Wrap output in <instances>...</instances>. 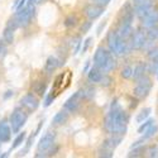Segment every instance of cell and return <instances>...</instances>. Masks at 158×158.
<instances>
[{"label":"cell","mask_w":158,"mask_h":158,"mask_svg":"<svg viewBox=\"0 0 158 158\" xmlns=\"http://www.w3.org/2000/svg\"><path fill=\"white\" fill-rule=\"evenodd\" d=\"M151 90H152L151 78L147 77V76H143L142 78H139V80L137 81V85H135V87L133 90V94L138 99H144V98H147L149 95Z\"/></svg>","instance_id":"cell-9"},{"label":"cell","mask_w":158,"mask_h":158,"mask_svg":"<svg viewBox=\"0 0 158 158\" xmlns=\"http://www.w3.org/2000/svg\"><path fill=\"white\" fill-rule=\"evenodd\" d=\"M80 47H81V38L80 37H77L75 41H73V43H72V51H73V53L76 55L78 51H80Z\"/></svg>","instance_id":"cell-35"},{"label":"cell","mask_w":158,"mask_h":158,"mask_svg":"<svg viewBox=\"0 0 158 158\" xmlns=\"http://www.w3.org/2000/svg\"><path fill=\"white\" fill-rule=\"evenodd\" d=\"M147 157L149 158H157L158 157V147L157 146H151L148 149H147Z\"/></svg>","instance_id":"cell-31"},{"label":"cell","mask_w":158,"mask_h":158,"mask_svg":"<svg viewBox=\"0 0 158 158\" xmlns=\"http://www.w3.org/2000/svg\"><path fill=\"white\" fill-rule=\"evenodd\" d=\"M147 37L149 41H156L158 38V25H153V27H149L148 28V32H147Z\"/></svg>","instance_id":"cell-27"},{"label":"cell","mask_w":158,"mask_h":158,"mask_svg":"<svg viewBox=\"0 0 158 158\" xmlns=\"http://www.w3.org/2000/svg\"><path fill=\"white\" fill-rule=\"evenodd\" d=\"M91 41H93V38H87V39H85L84 46L81 47V53H82V55L87 52V49H89V47H90V44H91Z\"/></svg>","instance_id":"cell-37"},{"label":"cell","mask_w":158,"mask_h":158,"mask_svg":"<svg viewBox=\"0 0 158 158\" xmlns=\"http://www.w3.org/2000/svg\"><path fill=\"white\" fill-rule=\"evenodd\" d=\"M13 95V91H6V94L4 95V99H8L9 96H11Z\"/></svg>","instance_id":"cell-41"},{"label":"cell","mask_w":158,"mask_h":158,"mask_svg":"<svg viewBox=\"0 0 158 158\" xmlns=\"http://www.w3.org/2000/svg\"><path fill=\"white\" fill-rule=\"evenodd\" d=\"M93 2L95 3V4H99V5H101V6H105V5H108L111 0H93Z\"/></svg>","instance_id":"cell-40"},{"label":"cell","mask_w":158,"mask_h":158,"mask_svg":"<svg viewBox=\"0 0 158 158\" xmlns=\"http://www.w3.org/2000/svg\"><path fill=\"white\" fill-rule=\"evenodd\" d=\"M58 66H60L58 60L56 57H53V56H51V57L47 58V61L44 63V71H46L47 75H51V73H53L57 70Z\"/></svg>","instance_id":"cell-19"},{"label":"cell","mask_w":158,"mask_h":158,"mask_svg":"<svg viewBox=\"0 0 158 158\" xmlns=\"http://www.w3.org/2000/svg\"><path fill=\"white\" fill-rule=\"evenodd\" d=\"M8 53V46L5 42H0V62H3V60L5 58Z\"/></svg>","instance_id":"cell-32"},{"label":"cell","mask_w":158,"mask_h":158,"mask_svg":"<svg viewBox=\"0 0 158 158\" xmlns=\"http://www.w3.org/2000/svg\"><path fill=\"white\" fill-rule=\"evenodd\" d=\"M34 9H35V4L33 0H28L27 5H25L23 9L17 10L14 18L17 19L19 27H27V25L31 23L33 14H34Z\"/></svg>","instance_id":"cell-7"},{"label":"cell","mask_w":158,"mask_h":158,"mask_svg":"<svg viewBox=\"0 0 158 158\" xmlns=\"http://www.w3.org/2000/svg\"><path fill=\"white\" fill-rule=\"evenodd\" d=\"M55 146H56V133L55 131H47L37 144L35 157H49L55 154V152L57 151L53 149Z\"/></svg>","instance_id":"cell-4"},{"label":"cell","mask_w":158,"mask_h":158,"mask_svg":"<svg viewBox=\"0 0 158 158\" xmlns=\"http://www.w3.org/2000/svg\"><path fill=\"white\" fill-rule=\"evenodd\" d=\"M110 82H111V78H110L106 73H104V76H102V78H101L100 84H101V85H104V86H109V85H110Z\"/></svg>","instance_id":"cell-38"},{"label":"cell","mask_w":158,"mask_h":158,"mask_svg":"<svg viewBox=\"0 0 158 158\" xmlns=\"http://www.w3.org/2000/svg\"><path fill=\"white\" fill-rule=\"evenodd\" d=\"M120 76L123 78H131L133 77V67H131V66H125V67H123Z\"/></svg>","instance_id":"cell-29"},{"label":"cell","mask_w":158,"mask_h":158,"mask_svg":"<svg viewBox=\"0 0 158 158\" xmlns=\"http://www.w3.org/2000/svg\"><path fill=\"white\" fill-rule=\"evenodd\" d=\"M94 64L99 67L104 73H108L115 69L116 60L114 58V53L110 49L99 47L94 55Z\"/></svg>","instance_id":"cell-2"},{"label":"cell","mask_w":158,"mask_h":158,"mask_svg":"<svg viewBox=\"0 0 158 158\" xmlns=\"http://www.w3.org/2000/svg\"><path fill=\"white\" fill-rule=\"evenodd\" d=\"M11 134H13V130H11L10 124L5 120L0 122V144L10 142Z\"/></svg>","instance_id":"cell-15"},{"label":"cell","mask_w":158,"mask_h":158,"mask_svg":"<svg viewBox=\"0 0 158 158\" xmlns=\"http://www.w3.org/2000/svg\"><path fill=\"white\" fill-rule=\"evenodd\" d=\"M25 138H27V131H22V133H19L17 137H15V139L13 140V144H11V151L13 149H17L18 147H20L22 144L25 142Z\"/></svg>","instance_id":"cell-22"},{"label":"cell","mask_w":158,"mask_h":158,"mask_svg":"<svg viewBox=\"0 0 158 158\" xmlns=\"http://www.w3.org/2000/svg\"><path fill=\"white\" fill-rule=\"evenodd\" d=\"M20 105L27 110V111H35L39 106V100L34 94H25L22 99H20Z\"/></svg>","instance_id":"cell-11"},{"label":"cell","mask_w":158,"mask_h":158,"mask_svg":"<svg viewBox=\"0 0 158 158\" xmlns=\"http://www.w3.org/2000/svg\"><path fill=\"white\" fill-rule=\"evenodd\" d=\"M27 120H28V113L23 109V106L22 108H15L14 110H13V113L9 116V124L11 127L13 133L14 134L19 133V130L25 125Z\"/></svg>","instance_id":"cell-5"},{"label":"cell","mask_w":158,"mask_h":158,"mask_svg":"<svg viewBox=\"0 0 158 158\" xmlns=\"http://www.w3.org/2000/svg\"><path fill=\"white\" fill-rule=\"evenodd\" d=\"M89 64H90V61H86V66L84 69V72H87V69H89Z\"/></svg>","instance_id":"cell-42"},{"label":"cell","mask_w":158,"mask_h":158,"mask_svg":"<svg viewBox=\"0 0 158 158\" xmlns=\"http://www.w3.org/2000/svg\"><path fill=\"white\" fill-rule=\"evenodd\" d=\"M157 78H158V72H157Z\"/></svg>","instance_id":"cell-44"},{"label":"cell","mask_w":158,"mask_h":158,"mask_svg":"<svg viewBox=\"0 0 158 158\" xmlns=\"http://www.w3.org/2000/svg\"><path fill=\"white\" fill-rule=\"evenodd\" d=\"M124 135H118V134H111V137H109L108 139H105L104 143L101 144V147L99 149V157H104V158H111L114 156V149L119 146L122 139Z\"/></svg>","instance_id":"cell-6"},{"label":"cell","mask_w":158,"mask_h":158,"mask_svg":"<svg viewBox=\"0 0 158 158\" xmlns=\"http://www.w3.org/2000/svg\"><path fill=\"white\" fill-rule=\"evenodd\" d=\"M106 42H108L109 49L114 55H118V56H124V55L129 53V51L131 49L130 43L127 42V39H123L119 34H118V32L114 29H111L108 33Z\"/></svg>","instance_id":"cell-3"},{"label":"cell","mask_w":158,"mask_h":158,"mask_svg":"<svg viewBox=\"0 0 158 158\" xmlns=\"http://www.w3.org/2000/svg\"><path fill=\"white\" fill-rule=\"evenodd\" d=\"M147 151H146V148H144L143 146H139V147H135V148H131V151L128 153V157H142V156H144V153H146Z\"/></svg>","instance_id":"cell-26"},{"label":"cell","mask_w":158,"mask_h":158,"mask_svg":"<svg viewBox=\"0 0 158 158\" xmlns=\"http://www.w3.org/2000/svg\"><path fill=\"white\" fill-rule=\"evenodd\" d=\"M93 27V22H90V20H87V22H84V24L81 25V29H80V32L81 33H87L89 31H90V28Z\"/></svg>","instance_id":"cell-36"},{"label":"cell","mask_w":158,"mask_h":158,"mask_svg":"<svg viewBox=\"0 0 158 158\" xmlns=\"http://www.w3.org/2000/svg\"><path fill=\"white\" fill-rule=\"evenodd\" d=\"M33 2H34V4H35V5H38V4H41V3H43V2H44V0H33Z\"/></svg>","instance_id":"cell-43"},{"label":"cell","mask_w":158,"mask_h":158,"mask_svg":"<svg viewBox=\"0 0 158 158\" xmlns=\"http://www.w3.org/2000/svg\"><path fill=\"white\" fill-rule=\"evenodd\" d=\"M153 123H156L153 119H147V120H144L143 123H140V127L138 128V133H139V134H143L144 131H146Z\"/></svg>","instance_id":"cell-28"},{"label":"cell","mask_w":158,"mask_h":158,"mask_svg":"<svg viewBox=\"0 0 158 158\" xmlns=\"http://www.w3.org/2000/svg\"><path fill=\"white\" fill-rule=\"evenodd\" d=\"M33 91L39 95V96H43L46 95V90H47V84L46 82H42V81H37V82H33Z\"/></svg>","instance_id":"cell-21"},{"label":"cell","mask_w":158,"mask_h":158,"mask_svg":"<svg viewBox=\"0 0 158 158\" xmlns=\"http://www.w3.org/2000/svg\"><path fill=\"white\" fill-rule=\"evenodd\" d=\"M76 23H77V18L73 17V15L67 17V18H66V20H64L66 27H73V25H76Z\"/></svg>","instance_id":"cell-34"},{"label":"cell","mask_w":158,"mask_h":158,"mask_svg":"<svg viewBox=\"0 0 158 158\" xmlns=\"http://www.w3.org/2000/svg\"><path fill=\"white\" fill-rule=\"evenodd\" d=\"M14 32L15 31H13L11 28L5 27V29L3 32V39H4V42L6 44H11L13 42H14Z\"/></svg>","instance_id":"cell-23"},{"label":"cell","mask_w":158,"mask_h":158,"mask_svg":"<svg viewBox=\"0 0 158 158\" xmlns=\"http://www.w3.org/2000/svg\"><path fill=\"white\" fill-rule=\"evenodd\" d=\"M156 24H158V8L153 6L148 14L144 18H142V25L148 29L149 27H153Z\"/></svg>","instance_id":"cell-13"},{"label":"cell","mask_w":158,"mask_h":158,"mask_svg":"<svg viewBox=\"0 0 158 158\" xmlns=\"http://www.w3.org/2000/svg\"><path fill=\"white\" fill-rule=\"evenodd\" d=\"M118 34H119L123 39H128L133 35V27H131V24H119V28L116 29Z\"/></svg>","instance_id":"cell-18"},{"label":"cell","mask_w":158,"mask_h":158,"mask_svg":"<svg viewBox=\"0 0 158 158\" xmlns=\"http://www.w3.org/2000/svg\"><path fill=\"white\" fill-rule=\"evenodd\" d=\"M69 110H62V111H58L55 116H53V119H52V125H55V127H60V125H63L64 123H67L69 120Z\"/></svg>","instance_id":"cell-17"},{"label":"cell","mask_w":158,"mask_h":158,"mask_svg":"<svg viewBox=\"0 0 158 158\" xmlns=\"http://www.w3.org/2000/svg\"><path fill=\"white\" fill-rule=\"evenodd\" d=\"M85 11H86V15L89 17V19L90 20H94V19H98L99 17H101L104 14L105 10H104V6L93 3V4H90V5L86 6Z\"/></svg>","instance_id":"cell-14"},{"label":"cell","mask_w":158,"mask_h":158,"mask_svg":"<svg viewBox=\"0 0 158 158\" xmlns=\"http://www.w3.org/2000/svg\"><path fill=\"white\" fill-rule=\"evenodd\" d=\"M102 76H104V72L99 67H96L95 64H94V67H91L87 71V78H89V81L93 84H100Z\"/></svg>","instance_id":"cell-16"},{"label":"cell","mask_w":158,"mask_h":158,"mask_svg":"<svg viewBox=\"0 0 158 158\" xmlns=\"http://www.w3.org/2000/svg\"><path fill=\"white\" fill-rule=\"evenodd\" d=\"M53 99H55L53 95H47V96H46V100H44V106H49L51 102L53 101Z\"/></svg>","instance_id":"cell-39"},{"label":"cell","mask_w":158,"mask_h":158,"mask_svg":"<svg viewBox=\"0 0 158 158\" xmlns=\"http://www.w3.org/2000/svg\"><path fill=\"white\" fill-rule=\"evenodd\" d=\"M146 72H148V70H147V64L146 63H138L135 67L133 69V80L134 81H138L139 78H142L143 76H146Z\"/></svg>","instance_id":"cell-20"},{"label":"cell","mask_w":158,"mask_h":158,"mask_svg":"<svg viewBox=\"0 0 158 158\" xmlns=\"http://www.w3.org/2000/svg\"><path fill=\"white\" fill-rule=\"evenodd\" d=\"M157 131H158V127L156 125V124H152L146 131L143 133V138L142 139H144V140H147V139H149V138H152V137H154L156 134H157Z\"/></svg>","instance_id":"cell-25"},{"label":"cell","mask_w":158,"mask_h":158,"mask_svg":"<svg viewBox=\"0 0 158 158\" xmlns=\"http://www.w3.org/2000/svg\"><path fill=\"white\" fill-rule=\"evenodd\" d=\"M147 70H148L149 73H157V72H158V62L151 61V62L147 64Z\"/></svg>","instance_id":"cell-33"},{"label":"cell","mask_w":158,"mask_h":158,"mask_svg":"<svg viewBox=\"0 0 158 158\" xmlns=\"http://www.w3.org/2000/svg\"><path fill=\"white\" fill-rule=\"evenodd\" d=\"M151 108H144V109H142L140 111H139V114L135 116V120H137V123H143L144 120H147L148 119V116L151 115Z\"/></svg>","instance_id":"cell-24"},{"label":"cell","mask_w":158,"mask_h":158,"mask_svg":"<svg viewBox=\"0 0 158 158\" xmlns=\"http://www.w3.org/2000/svg\"><path fill=\"white\" fill-rule=\"evenodd\" d=\"M148 58L149 61H153V62H158V47H153L148 51Z\"/></svg>","instance_id":"cell-30"},{"label":"cell","mask_w":158,"mask_h":158,"mask_svg":"<svg viewBox=\"0 0 158 158\" xmlns=\"http://www.w3.org/2000/svg\"><path fill=\"white\" fill-rule=\"evenodd\" d=\"M131 3H133L135 15L140 19L146 17L151 11V9L153 8L152 0H131Z\"/></svg>","instance_id":"cell-10"},{"label":"cell","mask_w":158,"mask_h":158,"mask_svg":"<svg viewBox=\"0 0 158 158\" xmlns=\"http://www.w3.org/2000/svg\"><path fill=\"white\" fill-rule=\"evenodd\" d=\"M129 115L120 108L118 101H113L111 109L104 120V128L109 134L124 135L128 129Z\"/></svg>","instance_id":"cell-1"},{"label":"cell","mask_w":158,"mask_h":158,"mask_svg":"<svg viewBox=\"0 0 158 158\" xmlns=\"http://www.w3.org/2000/svg\"><path fill=\"white\" fill-rule=\"evenodd\" d=\"M85 99H87L85 90H78L73 95H71L67 100H66V102L63 105V109L69 110L70 113H76L78 110V108L81 106V104H82V101Z\"/></svg>","instance_id":"cell-8"},{"label":"cell","mask_w":158,"mask_h":158,"mask_svg":"<svg viewBox=\"0 0 158 158\" xmlns=\"http://www.w3.org/2000/svg\"><path fill=\"white\" fill-rule=\"evenodd\" d=\"M147 32L144 33L142 31H137L135 33H133V35L130 37V47L131 49H142L144 48V46H146L147 43Z\"/></svg>","instance_id":"cell-12"}]
</instances>
